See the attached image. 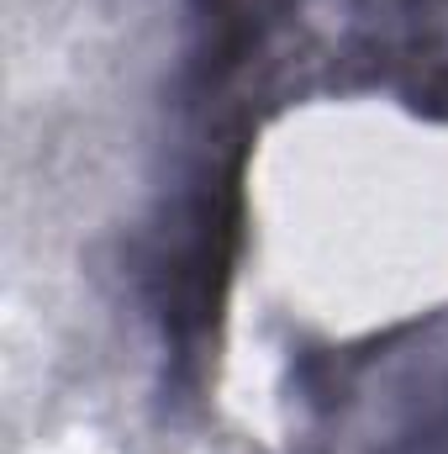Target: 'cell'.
I'll list each match as a JSON object with an SVG mask.
<instances>
[{"instance_id":"6da1fadb","label":"cell","mask_w":448,"mask_h":454,"mask_svg":"<svg viewBox=\"0 0 448 454\" xmlns=\"http://www.w3.org/2000/svg\"><path fill=\"white\" fill-rule=\"evenodd\" d=\"M306 454H448V307L301 359Z\"/></svg>"},{"instance_id":"7a4b0ae2","label":"cell","mask_w":448,"mask_h":454,"mask_svg":"<svg viewBox=\"0 0 448 454\" xmlns=\"http://www.w3.org/2000/svg\"><path fill=\"white\" fill-rule=\"evenodd\" d=\"M243 164L248 137L227 132L222 143H212V153H201L185 169L180 191L164 201L148 232L143 291L164 339V359L174 364L180 380H196L217 343L243 243Z\"/></svg>"},{"instance_id":"3957f363","label":"cell","mask_w":448,"mask_h":454,"mask_svg":"<svg viewBox=\"0 0 448 454\" xmlns=\"http://www.w3.org/2000/svg\"><path fill=\"white\" fill-rule=\"evenodd\" d=\"M185 5H190L185 80L201 101H212L259 59L274 53V43L301 21L312 0H185Z\"/></svg>"},{"instance_id":"277c9868","label":"cell","mask_w":448,"mask_h":454,"mask_svg":"<svg viewBox=\"0 0 448 454\" xmlns=\"http://www.w3.org/2000/svg\"><path fill=\"white\" fill-rule=\"evenodd\" d=\"M369 59L422 64L448 27V0H359L353 5Z\"/></svg>"}]
</instances>
